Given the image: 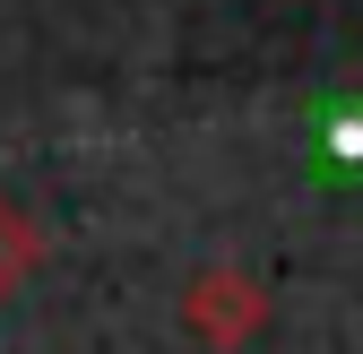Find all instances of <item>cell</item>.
<instances>
[{
  "label": "cell",
  "mask_w": 363,
  "mask_h": 354,
  "mask_svg": "<svg viewBox=\"0 0 363 354\" xmlns=\"http://www.w3.org/2000/svg\"><path fill=\"white\" fill-rule=\"evenodd\" d=\"M182 329L199 346H216V354H234V346H251L268 329V285L251 268H199L182 285Z\"/></svg>",
  "instance_id": "obj_1"
},
{
  "label": "cell",
  "mask_w": 363,
  "mask_h": 354,
  "mask_svg": "<svg viewBox=\"0 0 363 354\" xmlns=\"http://www.w3.org/2000/svg\"><path fill=\"white\" fill-rule=\"evenodd\" d=\"M35 259H43V225H35V216H26L9 190H0V302H9V294L35 277Z\"/></svg>",
  "instance_id": "obj_2"
}]
</instances>
